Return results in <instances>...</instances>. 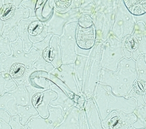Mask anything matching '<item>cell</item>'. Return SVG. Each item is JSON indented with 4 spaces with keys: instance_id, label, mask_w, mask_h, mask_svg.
<instances>
[{
    "instance_id": "11",
    "label": "cell",
    "mask_w": 146,
    "mask_h": 129,
    "mask_svg": "<svg viewBox=\"0 0 146 129\" xmlns=\"http://www.w3.org/2000/svg\"><path fill=\"white\" fill-rule=\"evenodd\" d=\"M62 109L59 107H48V116L43 118L39 115L32 117L27 123L29 129H55L64 120Z\"/></svg>"
},
{
    "instance_id": "6",
    "label": "cell",
    "mask_w": 146,
    "mask_h": 129,
    "mask_svg": "<svg viewBox=\"0 0 146 129\" xmlns=\"http://www.w3.org/2000/svg\"><path fill=\"white\" fill-rule=\"evenodd\" d=\"M121 50V41L110 34L102 43L101 50V67L112 72H115L119 62L123 59Z\"/></svg>"
},
{
    "instance_id": "40",
    "label": "cell",
    "mask_w": 146,
    "mask_h": 129,
    "mask_svg": "<svg viewBox=\"0 0 146 129\" xmlns=\"http://www.w3.org/2000/svg\"><path fill=\"white\" fill-rule=\"evenodd\" d=\"M38 0H23L21 5L31 10V18H35V9Z\"/></svg>"
},
{
    "instance_id": "33",
    "label": "cell",
    "mask_w": 146,
    "mask_h": 129,
    "mask_svg": "<svg viewBox=\"0 0 146 129\" xmlns=\"http://www.w3.org/2000/svg\"><path fill=\"white\" fill-rule=\"evenodd\" d=\"M121 50L124 58L127 60L131 59L134 51V44L131 35L127 36L121 41Z\"/></svg>"
},
{
    "instance_id": "50",
    "label": "cell",
    "mask_w": 146,
    "mask_h": 129,
    "mask_svg": "<svg viewBox=\"0 0 146 129\" xmlns=\"http://www.w3.org/2000/svg\"><path fill=\"white\" fill-rule=\"evenodd\" d=\"M144 60H145V63H146V54L144 55Z\"/></svg>"
},
{
    "instance_id": "2",
    "label": "cell",
    "mask_w": 146,
    "mask_h": 129,
    "mask_svg": "<svg viewBox=\"0 0 146 129\" xmlns=\"http://www.w3.org/2000/svg\"><path fill=\"white\" fill-rule=\"evenodd\" d=\"M92 99L102 120H105L113 111H121L127 115H131L137 108L135 100L116 96L112 92L110 86L100 83L98 84L95 88Z\"/></svg>"
},
{
    "instance_id": "20",
    "label": "cell",
    "mask_w": 146,
    "mask_h": 129,
    "mask_svg": "<svg viewBox=\"0 0 146 129\" xmlns=\"http://www.w3.org/2000/svg\"><path fill=\"white\" fill-rule=\"evenodd\" d=\"M50 83V90L56 94L57 98L51 102L50 105L53 107H60L62 109L63 114L64 116L67 111L71 107L76 106V102L71 99L62 90H61L56 85L53 83L52 82H51Z\"/></svg>"
},
{
    "instance_id": "17",
    "label": "cell",
    "mask_w": 146,
    "mask_h": 129,
    "mask_svg": "<svg viewBox=\"0 0 146 129\" xmlns=\"http://www.w3.org/2000/svg\"><path fill=\"white\" fill-rule=\"evenodd\" d=\"M56 98V94L50 90L33 96L32 97V102L39 115L43 118H47L48 116V107L50 104Z\"/></svg>"
},
{
    "instance_id": "15",
    "label": "cell",
    "mask_w": 146,
    "mask_h": 129,
    "mask_svg": "<svg viewBox=\"0 0 146 129\" xmlns=\"http://www.w3.org/2000/svg\"><path fill=\"white\" fill-rule=\"evenodd\" d=\"M64 83L69 89L77 96L81 94L74 76V63L62 64L60 66L54 69L50 73Z\"/></svg>"
},
{
    "instance_id": "49",
    "label": "cell",
    "mask_w": 146,
    "mask_h": 129,
    "mask_svg": "<svg viewBox=\"0 0 146 129\" xmlns=\"http://www.w3.org/2000/svg\"><path fill=\"white\" fill-rule=\"evenodd\" d=\"M144 101H145V103H146V92H145V95H144Z\"/></svg>"
},
{
    "instance_id": "30",
    "label": "cell",
    "mask_w": 146,
    "mask_h": 129,
    "mask_svg": "<svg viewBox=\"0 0 146 129\" xmlns=\"http://www.w3.org/2000/svg\"><path fill=\"white\" fill-rule=\"evenodd\" d=\"M129 12L134 16H140L146 13V0H123Z\"/></svg>"
},
{
    "instance_id": "51",
    "label": "cell",
    "mask_w": 146,
    "mask_h": 129,
    "mask_svg": "<svg viewBox=\"0 0 146 129\" xmlns=\"http://www.w3.org/2000/svg\"><path fill=\"white\" fill-rule=\"evenodd\" d=\"M129 129H136V128H133L132 126H131Z\"/></svg>"
},
{
    "instance_id": "23",
    "label": "cell",
    "mask_w": 146,
    "mask_h": 129,
    "mask_svg": "<svg viewBox=\"0 0 146 129\" xmlns=\"http://www.w3.org/2000/svg\"><path fill=\"white\" fill-rule=\"evenodd\" d=\"M49 73L43 71L33 72L29 78V85L37 89L41 93L45 91L50 90L51 82L49 80Z\"/></svg>"
},
{
    "instance_id": "13",
    "label": "cell",
    "mask_w": 146,
    "mask_h": 129,
    "mask_svg": "<svg viewBox=\"0 0 146 129\" xmlns=\"http://www.w3.org/2000/svg\"><path fill=\"white\" fill-rule=\"evenodd\" d=\"M77 54L88 56L96 43V35L94 25L84 29L77 25L76 32Z\"/></svg>"
},
{
    "instance_id": "22",
    "label": "cell",
    "mask_w": 146,
    "mask_h": 129,
    "mask_svg": "<svg viewBox=\"0 0 146 129\" xmlns=\"http://www.w3.org/2000/svg\"><path fill=\"white\" fill-rule=\"evenodd\" d=\"M54 0H38L35 9L36 18L42 23L49 20L53 14Z\"/></svg>"
},
{
    "instance_id": "48",
    "label": "cell",
    "mask_w": 146,
    "mask_h": 129,
    "mask_svg": "<svg viewBox=\"0 0 146 129\" xmlns=\"http://www.w3.org/2000/svg\"><path fill=\"white\" fill-rule=\"evenodd\" d=\"M4 6V3H3V0H0V10H1L2 8Z\"/></svg>"
},
{
    "instance_id": "7",
    "label": "cell",
    "mask_w": 146,
    "mask_h": 129,
    "mask_svg": "<svg viewBox=\"0 0 146 129\" xmlns=\"http://www.w3.org/2000/svg\"><path fill=\"white\" fill-rule=\"evenodd\" d=\"M136 25L135 18L126 8L123 0H120L117 12L111 34L119 41H122L127 36L133 34Z\"/></svg>"
},
{
    "instance_id": "43",
    "label": "cell",
    "mask_w": 146,
    "mask_h": 129,
    "mask_svg": "<svg viewBox=\"0 0 146 129\" xmlns=\"http://www.w3.org/2000/svg\"><path fill=\"white\" fill-rule=\"evenodd\" d=\"M23 2V0H3L4 4H8L13 5L16 8H19Z\"/></svg>"
},
{
    "instance_id": "12",
    "label": "cell",
    "mask_w": 146,
    "mask_h": 129,
    "mask_svg": "<svg viewBox=\"0 0 146 129\" xmlns=\"http://www.w3.org/2000/svg\"><path fill=\"white\" fill-rule=\"evenodd\" d=\"M31 17V10L21 5L15 8L11 15L3 22L4 26L2 31L3 36L8 38L11 43L15 42L18 40L17 31L20 22Z\"/></svg>"
},
{
    "instance_id": "42",
    "label": "cell",
    "mask_w": 146,
    "mask_h": 129,
    "mask_svg": "<svg viewBox=\"0 0 146 129\" xmlns=\"http://www.w3.org/2000/svg\"><path fill=\"white\" fill-rule=\"evenodd\" d=\"M11 118V115L6 111L0 109V119L4 120L8 124L9 123Z\"/></svg>"
},
{
    "instance_id": "8",
    "label": "cell",
    "mask_w": 146,
    "mask_h": 129,
    "mask_svg": "<svg viewBox=\"0 0 146 129\" xmlns=\"http://www.w3.org/2000/svg\"><path fill=\"white\" fill-rule=\"evenodd\" d=\"M77 25V21L68 23L64 27L63 34L59 37L62 64L74 63L76 60L77 55L76 32Z\"/></svg>"
},
{
    "instance_id": "26",
    "label": "cell",
    "mask_w": 146,
    "mask_h": 129,
    "mask_svg": "<svg viewBox=\"0 0 146 129\" xmlns=\"http://www.w3.org/2000/svg\"><path fill=\"white\" fill-rule=\"evenodd\" d=\"M33 19L34 18L30 17L29 18L22 20L20 22L17 31L18 38L22 41L23 50L26 52H29L33 48V44L30 41L29 38L28 27Z\"/></svg>"
},
{
    "instance_id": "46",
    "label": "cell",
    "mask_w": 146,
    "mask_h": 129,
    "mask_svg": "<svg viewBox=\"0 0 146 129\" xmlns=\"http://www.w3.org/2000/svg\"><path fill=\"white\" fill-rule=\"evenodd\" d=\"M0 129H12L9 124L6 123L4 120L0 119Z\"/></svg>"
},
{
    "instance_id": "16",
    "label": "cell",
    "mask_w": 146,
    "mask_h": 129,
    "mask_svg": "<svg viewBox=\"0 0 146 129\" xmlns=\"http://www.w3.org/2000/svg\"><path fill=\"white\" fill-rule=\"evenodd\" d=\"M131 36L134 44L131 59L137 61L140 57L146 54V26L143 22L136 23Z\"/></svg>"
},
{
    "instance_id": "36",
    "label": "cell",
    "mask_w": 146,
    "mask_h": 129,
    "mask_svg": "<svg viewBox=\"0 0 146 129\" xmlns=\"http://www.w3.org/2000/svg\"><path fill=\"white\" fill-rule=\"evenodd\" d=\"M2 54L10 56L12 55V49L9 40L4 37L2 34L0 33V56Z\"/></svg>"
},
{
    "instance_id": "32",
    "label": "cell",
    "mask_w": 146,
    "mask_h": 129,
    "mask_svg": "<svg viewBox=\"0 0 146 129\" xmlns=\"http://www.w3.org/2000/svg\"><path fill=\"white\" fill-rule=\"evenodd\" d=\"M48 79H49V80L51 82H52L53 83H54L55 85H56L61 90H62L71 99H72L76 103L78 97L81 94L80 96L76 95L74 92H72L69 89V88L64 83H63V82L60 79H58L57 77L54 76V75H52L51 73H49V78Z\"/></svg>"
},
{
    "instance_id": "24",
    "label": "cell",
    "mask_w": 146,
    "mask_h": 129,
    "mask_svg": "<svg viewBox=\"0 0 146 129\" xmlns=\"http://www.w3.org/2000/svg\"><path fill=\"white\" fill-rule=\"evenodd\" d=\"M88 56L77 54L76 60L74 62V76L78 87V92L80 94H82L84 73L88 61Z\"/></svg>"
},
{
    "instance_id": "19",
    "label": "cell",
    "mask_w": 146,
    "mask_h": 129,
    "mask_svg": "<svg viewBox=\"0 0 146 129\" xmlns=\"http://www.w3.org/2000/svg\"><path fill=\"white\" fill-rule=\"evenodd\" d=\"M84 109L90 129H104L98 110L92 98L86 101Z\"/></svg>"
},
{
    "instance_id": "5",
    "label": "cell",
    "mask_w": 146,
    "mask_h": 129,
    "mask_svg": "<svg viewBox=\"0 0 146 129\" xmlns=\"http://www.w3.org/2000/svg\"><path fill=\"white\" fill-rule=\"evenodd\" d=\"M12 55L7 56L2 54L0 56V73L9 72L12 65L15 64H21L28 68L33 67V65L37 60L38 51L32 48L29 52L23 50L22 41L20 39L14 43H11Z\"/></svg>"
},
{
    "instance_id": "14",
    "label": "cell",
    "mask_w": 146,
    "mask_h": 129,
    "mask_svg": "<svg viewBox=\"0 0 146 129\" xmlns=\"http://www.w3.org/2000/svg\"><path fill=\"white\" fill-rule=\"evenodd\" d=\"M136 120L134 114L127 115L121 111H113L102 120L104 129H129Z\"/></svg>"
},
{
    "instance_id": "38",
    "label": "cell",
    "mask_w": 146,
    "mask_h": 129,
    "mask_svg": "<svg viewBox=\"0 0 146 129\" xmlns=\"http://www.w3.org/2000/svg\"><path fill=\"white\" fill-rule=\"evenodd\" d=\"M77 22L79 26L84 29L89 28L94 25L91 16L88 14H80Z\"/></svg>"
},
{
    "instance_id": "18",
    "label": "cell",
    "mask_w": 146,
    "mask_h": 129,
    "mask_svg": "<svg viewBox=\"0 0 146 129\" xmlns=\"http://www.w3.org/2000/svg\"><path fill=\"white\" fill-rule=\"evenodd\" d=\"M36 71L33 67L28 68L21 64H15L12 65L9 73L18 87H26L29 85V78L31 74Z\"/></svg>"
},
{
    "instance_id": "45",
    "label": "cell",
    "mask_w": 146,
    "mask_h": 129,
    "mask_svg": "<svg viewBox=\"0 0 146 129\" xmlns=\"http://www.w3.org/2000/svg\"><path fill=\"white\" fill-rule=\"evenodd\" d=\"M82 0H71V8H79Z\"/></svg>"
},
{
    "instance_id": "29",
    "label": "cell",
    "mask_w": 146,
    "mask_h": 129,
    "mask_svg": "<svg viewBox=\"0 0 146 129\" xmlns=\"http://www.w3.org/2000/svg\"><path fill=\"white\" fill-rule=\"evenodd\" d=\"M18 87L16 82L12 78L9 72L0 73V97L6 93L15 91Z\"/></svg>"
},
{
    "instance_id": "1",
    "label": "cell",
    "mask_w": 146,
    "mask_h": 129,
    "mask_svg": "<svg viewBox=\"0 0 146 129\" xmlns=\"http://www.w3.org/2000/svg\"><path fill=\"white\" fill-rule=\"evenodd\" d=\"M136 61L123 58L119 64L115 72L102 69L99 83L110 86L116 96L125 97L137 80Z\"/></svg>"
},
{
    "instance_id": "39",
    "label": "cell",
    "mask_w": 146,
    "mask_h": 129,
    "mask_svg": "<svg viewBox=\"0 0 146 129\" xmlns=\"http://www.w3.org/2000/svg\"><path fill=\"white\" fill-rule=\"evenodd\" d=\"M12 129H29L27 124H22L21 118L18 115L12 116L9 123Z\"/></svg>"
},
{
    "instance_id": "28",
    "label": "cell",
    "mask_w": 146,
    "mask_h": 129,
    "mask_svg": "<svg viewBox=\"0 0 146 129\" xmlns=\"http://www.w3.org/2000/svg\"><path fill=\"white\" fill-rule=\"evenodd\" d=\"M28 96L30 100L29 103L25 106L18 105L17 107L18 115L20 117L21 122L22 124H27L32 117L39 115L38 111L36 110L32 102V97L33 96L29 94H28Z\"/></svg>"
},
{
    "instance_id": "44",
    "label": "cell",
    "mask_w": 146,
    "mask_h": 129,
    "mask_svg": "<svg viewBox=\"0 0 146 129\" xmlns=\"http://www.w3.org/2000/svg\"><path fill=\"white\" fill-rule=\"evenodd\" d=\"M136 21V23H139L140 22H143L145 26H146V13L144 14V15L140 16H134Z\"/></svg>"
},
{
    "instance_id": "25",
    "label": "cell",
    "mask_w": 146,
    "mask_h": 129,
    "mask_svg": "<svg viewBox=\"0 0 146 129\" xmlns=\"http://www.w3.org/2000/svg\"><path fill=\"white\" fill-rule=\"evenodd\" d=\"M28 35L30 41L33 44L43 40L47 35L44 23L34 18L28 27Z\"/></svg>"
},
{
    "instance_id": "3",
    "label": "cell",
    "mask_w": 146,
    "mask_h": 129,
    "mask_svg": "<svg viewBox=\"0 0 146 129\" xmlns=\"http://www.w3.org/2000/svg\"><path fill=\"white\" fill-rule=\"evenodd\" d=\"M120 0H100L91 16L96 42H104L111 33Z\"/></svg>"
},
{
    "instance_id": "10",
    "label": "cell",
    "mask_w": 146,
    "mask_h": 129,
    "mask_svg": "<svg viewBox=\"0 0 146 129\" xmlns=\"http://www.w3.org/2000/svg\"><path fill=\"white\" fill-rule=\"evenodd\" d=\"M29 97L24 87H18L13 92L6 93L0 97V109L6 111L11 116L18 115V105H25L29 102Z\"/></svg>"
},
{
    "instance_id": "4",
    "label": "cell",
    "mask_w": 146,
    "mask_h": 129,
    "mask_svg": "<svg viewBox=\"0 0 146 129\" xmlns=\"http://www.w3.org/2000/svg\"><path fill=\"white\" fill-rule=\"evenodd\" d=\"M102 43L96 42L88 56L84 73L82 95L86 100L92 98L95 88L99 83L101 67V50Z\"/></svg>"
},
{
    "instance_id": "47",
    "label": "cell",
    "mask_w": 146,
    "mask_h": 129,
    "mask_svg": "<svg viewBox=\"0 0 146 129\" xmlns=\"http://www.w3.org/2000/svg\"><path fill=\"white\" fill-rule=\"evenodd\" d=\"M3 26H4V23L3 20L1 19V18H0V33H2Z\"/></svg>"
},
{
    "instance_id": "9",
    "label": "cell",
    "mask_w": 146,
    "mask_h": 129,
    "mask_svg": "<svg viewBox=\"0 0 146 129\" xmlns=\"http://www.w3.org/2000/svg\"><path fill=\"white\" fill-rule=\"evenodd\" d=\"M79 8H71L64 14H61L54 8L51 18L44 24L47 34L61 37L63 34L64 27L68 23L77 21L80 15Z\"/></svg>"
},
{
    "instance_id": "34",
    "label": "cell",
    "mask_w": 146,
    "mask_h": 129,
    "mask_svg": "<svg viewBox=\"0 0 146 129\" xmlns=\"http://www.w3.org/2000/svg\"><path fill=\"white\" fill-rule=\"evenodd\" d=\"M98 0H82L79 8L80 14L92 16L98 5Z\"/></svg>"
},
{
    "instance_id": "21",
    "label": "cell",
    "mask_w": 146,
    "mask_h": 129,
    "mask_svg": "<svg viewBox=\"0 0 146 129\" xmlns=\"http://www.w3.org/2000/svg\"><path fill=\"white\" fill-rule=\"evenodd\" d=\"M81 110L74 106L66 113L63 122L55 129H80Z\"/></svg>"
},
{
    "instance_id": "41",
    "label": "cell",
    "mask_w": 146,
    "mask_h": 129,
    "mask_svg": "<svg viewBox=\"0 0 146 129\" xmlns=\"http://www.w3.org/2000/svg\"><path fill=\"white\" fill-rule=\"evenodd\" d=\"M80 126H81L80 129H90L84 109L81 110Z\"/></svg>"
},
{
    "instance_id": "27",
    "label": "cell",
    "mask_w": 146,
    "mask_h": 129,
    "mask_svg": "<svg viewBox=\"0 0 146 129\" xmlns=\"http://www.w3.org/2000/svg\"><path fill=\"white\" fill-rule=\"evenodd\" d=\"M145 92L146 83L143 81L136 80L133 87L125 97L135 100L137 107H142L145 103L144 98Z\"/></svg>"
},
{
    "instance_id": "35",
    "label": "cell",
    "mask_w": 146,
    "mask_h": 129,
    "mask_svg": "<svg viewBox=\"0 0 146 129\" xmlns=\"http://www.w3.org/2000/svg\"><path fill=\"white\" fill-rule=\"evenodd\" d=\"M137 70V80L141 81L146 83V63L144 55L140 57L136 61Z\"/></svg>"
},
{
    "instance_id": "31",
    "label": "cell",
    "mask_w": 146,
    "mask_h": 129,
    "mask_svg": "<svg viewBox=\"0 0 146 129\" xmlns=\"http://www.w3.org/2000/svg\"><path fill=\"white\" fill-rule=\"evenodd\" d=\"M133 114L136 117V120L132 127L136 129H146V103L142 107H137Z\"/></svg>"
},
{
    "instance_id": "37",
    "label": "cell",
    "mask_w": 146,
    "mask_h": 129,
    "mask_svg": "<svg viewBox=\"0 0 146 129\" xmlns=\"http://www.w3.org/2000/svg\"><path fill=\"white\" fill-rule=\"evenodd\" d=\"M71 9V0L67 1H54V9L61 14H64Z\"/></svg>"
}]
</instances>
